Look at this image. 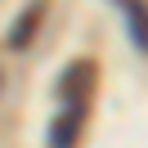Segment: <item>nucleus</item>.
Returning a JSON list of instances; mask_svg holds the SVG:
<instances>
[{
    "mask_svg": "<svg viewBox=\"0 0 148 148\" xmlns=\"http://www.w3.org/2000/svg\"><path fill=\"white\" fill-rule=\"evenodd\" d=\"M94 81H99V67H94L90 58H76V63L58 76V99H63V108H85L90 94H94Z\"/></svg>",
    "mask_w": 148,
    "mask_h": 148,
    "instance_id": "nucleus-1",
    "label": "nucleus"
},
{
    "mask_svg": "<svg viewBox=\"0 0 148 148\" xmlns=\"http://www.w3.org/2000/svg\"><path fill=\"white\" fill-rule=\"evenodd\" d=\"M121 9H126V18H130V36H135V45L144 49V5H139V0H121Z\"/></svg>",
    "mask_w": 148,
    "mask_h": 148,
    "instance_id": "nucleus-4",
    "label": "nucleus"
},
{
    "mask_svg": "<svg viewBox=\"0 0 148 148\" xmlns=\"http://www.w3.org/2000/svg\"><path fill=\"white\" fill-rule=\"evenodd\" d=\"M81 126H85V108H63V117H58L54 130H49V148H76Z\"/></svg>",
    "mask_w": 148,
    "mask_h": 148,
    "instance_id": "nucleus-3",
    "label": "nucleus"
},
{
    "mask_svg": "<svg viewBox=\"0 0 148 148\" xmlns=\"http://www.w3.org/2000/svg\"><path fill=\"white\" fill-rule=\"evenodd\" d=\"M45 14H49V0H32L27 9L14 18V27H9V49H27L32 40H36L40 23H45Z\"/></svg>",
    "mask_w": 148,
    "mask_h": 148,
    "instance_id": "nucleus-2",
    "label": "nucleus"
}]
</instances>
